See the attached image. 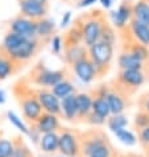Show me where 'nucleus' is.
Here are the masks:
<instances>
[{
	"mask_svg": "<svg viewBox=\"0 0 149 157\" xmlns=\"http://www.w3.org/2000/svg\"><path fill=\"white\" fill-rule=\"evenodd\" d=\"M74 91H75V87H74V85L67 79L61 81L59 83H57L55 86L52 87V93H53L59 100L69 97V95H71V94H75Z\"/></svg>",
	"mask_w": 149,
	"mask_h": 157,
	"instance_id": "obj_21",
	"label": "nucleus"
},
{
	"mask_svg": "<svg viewBox=\"0 0 149 157\" xmlns=\"http://www.w3.org/2000/svg\"><path fill=\"white\" fill-rule=\"evenodd\" d=\"M37 24V28H36V36L37 37H41V38H48L53 34V30L55 28V23L54 20H50V19H41L36 21Z\"/></svg>",
	"mask_w": 149,
	"mask_h": 157,
	"instance_id": "obj_22",
	"label": "nucleus"
},
{
	"mask_svg": "<svg viewBox=\"0 0 149 157\" xmlns=\"http://www.w3.org/2000/svg\"><path fill=\"white\" fill-rule=\"evenodd\" d=\"M132 17V7L129 3H123L121 6H119L116 11L111 12V20L113 27L117 29H123L127 25V23L131 20Z\"/></svg>",
	"mask_w": 149,
	"mask_h": 157,
	"instance_id": "obj_14",
	"label": "nucleus"
},
{
	"mask_svg": "<svg viewBox=\"0 0 149 157\" xmlns=\"http://www.w3.org/2000/svg\"><path fill=\"white\" fill-rule=\"evenodd\" d=\"M94 98L87 93L77 94V104H78V119H86L91 114Z\"/></svg>",
	"mask_w": 149,
	"mask_h": 157,
	"instance_id": "obj_17",
	"label": "nucleus"
},
{
	"mask_svg": "<svg viewBox=\"0 0 149 157\" xmlns=\"http://www.w3.org/2000/svg\"><path fill=\"white\" fill-rule=\"evenodd\" d=\"M106 100H107V104L109 107V112H111V115H120V114L124 112V110H125V100L120 94L111 93V91H109L108 95L106 97Z\"/></svg>",
	"mask_w": 149,
	"mask_h": 157,
	"instance_id": "obj_20",
	"label": "nucleus"
},
{
	"mask_svg": "<svg viewBox=\"0 0 149 157\" xmlns=\"http://www.w3.org/2000/svg\"><path fill=\"white\" fill-rule=\"evenodd\" d=\"M27 2H33V3H38V4H42V6H46V4H48V0H27Z\"/></svg>",
	"mask_w": 149,
	"mask_h": 157,
	"instance_id": "obj_47",
	"label": "nucleus"
},
{
	"mask_svg": "<svg viewBox=\"0 0 149 157\" xmlns=\"http://www.w3.org/2000/svg\"><path fill=\"white\" fill-rule=\"evenodd\" d=\"M73 70L83 83H90V82H93L96 78L95 66H94V63L91 62V59L89 58V56L79 61H77V62H74Z\"/></svg>",
	"mask_w": 149,
	"mask_h": 157,
	"instance_id": "obj_8",
	"label": "nucleus"
},
{
	"mask_svg": "<svg viewBox=\"0 0 149 157\" xmlns=\"http://www.w3.org/2000/svg\"><path fill=\"white\" fill-rule=\"evenodd\" d=\"M82 40V30L79 28H71L67 32L65 41H66V48L71 45H79V41Z\"/></svg>",
	"mask_w": 149,
	"mask_h": 157,
	"instance_id": "obj_31",
	"label": "nucleus"
},
{
	"mask_svg": "<svg viewBox=\"0 0 149 157\" xmlns=\"http://www.w3.org/2000/svg\"><path fill=\"white\" fill-rule=\"evenodd\" d=\"M99 0H79L78 2V7L79 8H87V7H91L93 4L98 3Z\"/></svg>",
	"mask_w": 149,
	"mask_h": 157,
	"instance_id": "obj_42",
	"label": "nucleus"
},
{
	"mask_svg": "<svg viewBox=\"0 0 149 157\" xmlns=\"http://www.w3.org/2000/svg\"><path fill=\"white\" fill-rule=\"evenodd\" d=\"M87 49H89V58L94 63L96 77H98L99 74H102L106 70L109 62H111L113 57V45L98 41Z\"/></svg>",
	"mask_w": 149,
	"mask_h": 157,
	"instance_id": "obj_1",
	"label": "nucleus"
},
{
	"mask_svg": "<svg viewBox=\"0 0 149 157\" xmlns=\"http://www.w3.org/2000/svg\"><path fill=\"white\" fill-rule=\"evenodd\" d=\"M36 21L27 19L24 16H19L11 21V32L20 34L27 40H36Z\"/></svg>",
	"mask_w": 149,
	"mask_h": 157,
	"instance_id": "obj_5",
	"label": "nucleus"
},
{
	"mask_svg": "<svg viewBox=\"0 0 149 157\" xmlns=\"http://www.w3.org/2000/svg\"><path fill=\"white\" fill-rule=\"evenodd\" d=\"M148 157H149V148H148Z\"/></svg>",
	"mask_w": 149,
	"mask_h": 157,
	"instance_id": "obj_50",
	"label": "nucleus"
},
{
	"mask_svg": "<svg viewBox=\"0 0 149 157\" xmlns=\"http://www.w3.org/2000/svg\"><path fill=\"white\" fill-rule=\"evenodd\" d=\"M20 107L23 111L24 117L30 123H36V120L40 117L42 114V108L38 103V100L36 98V95L27 94V95H20Z\"/></svg>",
	"mask_w": 149,
	"mask_h": 157,
	"instance_id": "obj_3",
	"label": "nucleus"
},
{
	"mask_svg": "<svg viewBox=\"0 0 149 157\" xmlns=\"http://www.w3.org/2000/svg\"><path fill=\"white\" fill-rule=\"evenodd\" d=\"M85 120H86V123L94 125V127H100V125H103L104 123H106V120L102 119V117H99V116H96L95 114H93V112H91Z\"/></svg>",
	"mask_w": 149,
	"mask_h": 157,
	"instance_id": "obj_38",
	"label": "nucleus"
},
{
	"mask_svg": "<svg viewBox=\"0 0 149 157\" xmlns=\"http://www.w3.org/2000/svg\"><path fill=\"white\" fill-rule=\"evenodd\" d=\"M6 115H7L8 121H10V123L13 125L16 129H19L23 135L28 136V133H29V127H28L27 124H25V121L21 119V117L16 114V112H13V111H7Z\"/></svg>",
	"mask_w": 149,
	"mask_h": 157,
	"instance_id": "obj_28",
	"label": "nucleus"
},
{
	"mask_svg": "<svg viewBox=\"0 0 149 157\" xmlns=\"http://www.w3.org/2000/svg\"><path fill=\"white\" fill-rule=\"evenodd\" d=\"M131 30L133 33V37L137 40L140 45L148 48L149 46V27L137 20L131 21Z\"/></svg>",
	"mask_w": 149,
	"mask_h": 157,
	"instance_id": "obj_16",
	"label": "nucleus"
},
{
	"mask_svg": "<svg viewBox=\"0 0 149 157\" xmlns=\"http://www.w3.org/2000/svg\"><path fill=\"white\" fill-rule=\"evenodd\" d=\"M65 79V73L62 70H48L42 69L34 77V82L42 87H53Z\"/></svg>",
	"mask_w": 149,
	"mask_h": 157,
	"instance_id": "obj_11",
	"label": "nucleus"
},
{
	"mask_svg": "<svg viewBox=\"0 0 149 157\" xmlns=\"http://www.w3.org/2000/svg\"><path fill=\"white\" fill-rule=\"evenodd\" d=\"M15 148V141L6 137H0V157H11Z\"/></svg>",
	"mask_w": 149,
	"mask_h": 157,
	"instance_id": "obj_33",
	"label": "nucleus"
},
{
	"mask_svg": "<svg viewBox=\"0 0 149 157\" xmlns=\"http://www.w3.org/2000/svg\"><path fill=\"white\" fill-rule=\"evenodd\" d=\"M135 125L139 128V131L148 127L149 125V114H147L145 111L139 112V114L136 115V117H135Z\"/></svg>",
	"mask_w": 149,
	"mask_h": 157,
	"instance_id": "obj_36",
	"label": "nucleus"
},
{
	"mask_svg": "<svg viewBox=\"0 0 149 157\" xmlns=\"http://www.w3.org/2000/svg\"><path fill=\"white\" fill-rule=\"evenodd\" d=\"M59 135L58 152L62 157H79L81 135L71 129H63Z\"/></svg>",
	"mask_w": 149,
	"mask_h": 157,
	"instance_id": "obj_2",
	"label": "nucleus"
},
{
	"mask_svg": "<svg viewBox=\"0 0 149 157\" xmlns=\"http://www.w3.org/2000/svg\"><path fill=\"white\" fill-rule=\"evenodd\" d=\"M117 63L121 70H143V62L131 54L129 52L121 53L117 58Z\"/></svg>",
	"mask_w": 149,
	"mask_h": 157,
	"instance_id": "obj_18",
	"label": "nucleus"
},
{
	"mask_svg": "<svg viewBox=\"0 0 149 157\" xmlns=\"http://www.w3.org/2000/svg\"><path fill=\"white\" fill-rule=\"evenodd\" d=\"M115 136L117 137V140H119L120 143H123L124 145H127V147H132L136 144V141H137V139H136L135 133L132 132V131L125 129V128L117 131V132L115 133Z\"/></svg>",
	"mask_w": 149,
	"mask_h": 157,
	"instance_id": "obj_30",
	"label": "nucleus"
},
{
	"mask_svg": "<svg viewBox=\"0 0 149 157\" xmlns=\"http://www.w3.org/2000/svg\"><path fill=\"white\" fill-rule=\"evenodd\" d=\"M102 29H103V24H102V21L98 19H90L83 24V27L81 29L82 30V41L86 48L93 46L95 42L99 41Z\"/></svg>",
	"mask_w": 149,
	"mask_h": 157,
	"instance_id": "obj_7",
	"label": "nucleus"
},
{
	"mask_svg": "<svg viewBox=\"0 0 149 157\" xmlns=\"http://www.w3.org/2000/svg\"><path fill=\"white\" fill-rule=\"evenodd\" d=\"M86 157H115V152H113V148L108 140V141H104L100 144V145H98Z\"/></svg>",
	"mask_w": 149,
	"mask_h": 157,
	"instance_id": "obj_27",
	"label": "nucleus"
},
{
	"mask_svg": "<svg viewBox=\"0 0 149 157\" xmlns=\"http://www.w3.org/2000/svg\"><path fill=\"white\" fill-rule=\"evenodd\" d=\"M139 140L141 141L145 147L149 148V125L139 131Z\"/></svg>",
	"mask_w": 149,
	"mask_h": 157,
	"instance_id": "obj_39",
	"label": "nucleus"
},
{
	"mask_svg": "<svg viewBox=\"0 0 149 157\" xmlns=\"http://www.w3.org/2000/svg\"><path fill=\"white\" fill-rule=\"evenodd\" d=\"M108 93H109V91H108V87L103 85V86H100V89L98 90V93H96V97H99V98H104V99H106V97L108 95Z\"/></svg>",
	"mask_w": 149,
	"mask_h": 157,
	"instance_id": "obj_43",
	"label": "nucleus"
},
{
	"mask_svg": "<svg viewBox=\"0 0 149 157\" xmlns=\"http://www.w3.org/2000/svg\"><path fill=\"white\" fill-rule=\"evenodd\" d=\"M36 98L42 108V112H48V114H53L57 116L61 115V100L52 93V90H38L36 93Z\"/></svg>",
	"mask_w": 149,
	"mask_h": 157,
	"instance_id": "obj_4",
	"label": "nucleus"
},
{
	"mask_svg": "<svg viewBox=\"0 0 149 157\" xmlns=\"http://www.w3.org/2000/svg\"><path fill=\"white\" fill-rule=\"evenodd\" d=\"M19 7L21 11V15L27 19H30L33 21H38L41 19H45L48 15V8L46 6L33 2H27V0H20Z\"/></svg>",
	"mask_w": 149,
	"mask_h": 157,
	"instance_id": "obj_9",
	"label": "nucleus"
},
{
	"mask_svg": "<svg viewBox=\"0 0 149 157\" xmlns=\"http://www.w3.org/2000/svg\"><path fill=\"white\" fill-rule=\"evenodd\" d=\"M11 157H33V153L29 151V148L25 145L23 141L16 140L15 141L13 152H12Z\"/></svg>",
	"mask_w": 149,
	"mask_h": 157,
	"instance_id": "obj_32",
	"label": "nucleus"
},
{
	"mask_svg": "<svg viewBox=\"0 0 149 157\" xmlns=\"http://www.w3.org/2000/svg\"><path fill=\"white\" fill-rule=\"evenodd\" d=\"M44 157H62V156H54L53 155V156H44Z\"/></svg>",
	"mask_w": 149,
	"mask_h": 157,
	"instance_id": "obj_48",
	"label": "nucleus"
},
{
	"mask_svg": "<svg viewBox=\"0 0 149 157\" xmlns=\"http://www.w3.org/2000/svg\"><path fill=\"white\" fill-rule=\"evenodd\" d=\"M119 81L127 89H139L145 82V75L143 70H121L119 74Z\"/></svg>",
	"mask_w": 149,
	"mask_h": 157,
	"instance_id": "obj_12",
	"label": "nucleus"
},
{
	"mask_svg": "<svg viewBox=\"0 0 149 157\" xmlns=\"http://www.w3.org/2000/svg\"><path fill=\"white\" fill-rule=\"evenodd\" d=\"M61 127L59 123V116L48 114V112H42L40 117L34 123V128H36L41 135L49 133V132H58Z\"/></svg>",
	"mask_w": 149,
	"mask_h": 157,
	"instance_id": "obj_10",
	"label": "nucleus"
},
{
	"mask_svg": "<svg viewBox=\"0 0 149 157\" xmlns=\"http://www.w3.org/2000/svg\"><path fill=\"white\" fill-rule=\"evenodd\" d=\"M70 21H71V12L67 11V12H65V13H63L62 20H61V24H59V27H61V28H66L67 25L70 24Z\"/></svg>",
	"mask_w": 149,
	"mask_h": 157,
	"instance_id": "obj_41",
	"label": "nucleus"
},
{
	"mask_svg": "<svg viewBox=\"0 0 149 157\" xmlns=\"http://www.w3.org/2000/svg\"><path fill=\"white\" fill-rule=\"evenodd\" d=\"M91 112L95 114L96 116L102 117V119L107 120L109 116H111V112H109V107L107 104V100L104 98H99L96 97L93 100V107H91Z\"/></svg>",
	"mask_w": 149,
	"mask_h": 157,
	"instance_id": "obj_23",
	"label": "nucleus"
},
{
	"mask_svg": "<svg viewBox=\"0 0 149 157\" xmlns=\"http://www.w3.org/2000/svg\"><path fill=\"white\" fill-rule=\"evenodd\" d=\"M61 115L69 121L78 119L77 94H71L66 98L61 99Z\"/></svg>",
	"mask_w": 149,
	"mask_h": 157,
	"instance_id": "obj_15",
	"label": "nucleus"
},
{
	"mask_svg": "<svg viewBox=\"0 0 149 157\" xmlns=\"http://www.w3.org/2000/svg\"><path fill=\"white\" fill-rule=\"evenodd\" d=\"M132 16L135 20L149 27V2L148 0H137L132 7Z\"/></svg>",
	"mask_w": 149,
	"mask_h": 157,
	"instance_id": "obj_19",
	"label": "nucleus"
},
{
	"mask_svg": "<svg viewBox=\"0 0 149 157\" xmlns=\"http://www.w3.org/2000/svg\"><path fill=\"white\" fill-rule=\"evenodd\" d=\"M99 2H100V4H102L103 8H106V10H109V8L112 7L113 0H99Z\"/></svg>",
	"mask_w": 149,
	"mask_h": 157,
	"instance_id": "obj_44",
	"label": "nucleus"
},
{
	"mask_svg": "<svg viewBox=\"0 0 149 157\" xmlns=\"http://www.w3.org/2000/svg\"><path fill=\"white\" fill-rule=\"evenodd\" d=\"M99 41L109 44V45H113V42H115V32H113V29L111 27H108V25H103Z\"/></svg>",
	"mask_w": 149,
	"mask_h": 157,
	"instance_id": "obj_35",
	"label": "nucleus"
},
{
	"mask_svg": "<svg viewBox=\"0 0 149 157\" xmlns=\"http://www.w3.org/2000/svg\"><path fill=\"white\" fill-rule=\"evenodd\" d=\"M115 157H116V156H115ZM119 157H120V156H119Z\"/></svg>",
	"mask_w": 149,
	"mask_h": 157,
	"instance_id": "obj_51",
	"label": "nucleus"
},
{
	"mask_svg": "<svg viewBox=\"0 0 149 157\" xmlns=\"http://www.w3.org/2000/svg\"><path fill=\"white\" fill-rule=\"evenodd\" d=\"M127 157H139V156H136V155H129V156H127Z\"/></svg>",
	"mask_w": 149,
	"mask_h": 157,
	"instance_id": "obj_49",
	"label": "nucleus"
},
{
	"mask_svg": "<svg viewBox=\"0 0 149 157\" xmlns=\"http://www.w3.org/2000/svg\"><path fill=\"white\" fill-rule=\"evenodd\" d=\"M52 52H53L54 54H59L61 50H62L63 48V42H62V38L59 36H54L52 38Z\"/></svg>",
	"mask_w": 149,
	"mask_h": 157,
	"instance_id": "obj_37",
	"label": "nucleus"
},
{
	"mask_svg": "<svg viewBox=\"0 0 149 157\" xmlns=\"http://www.w3.org/2000/svg\"><path fill=\"white\" fill-rule=\"evenodd\" d=\"M129 53L132 54V56H135L137 59H140L141 62H144V61H145L149 57L148 48L140 45V44H135V45H132V48H131V50H129Z\"/></svg>",
	"mask_w": 149,
	"mask_h": 157,
	"instance_id": "obj_34",
	"label": "nucleus"
},
{
	"mask_svg": "<svg viewBox=\"0 0 149 157\" xmlns=\"http://www.w3.org/2000/svg\"><path fill=\"white\" fill-rule=\"evenodd\" d=\"M87 57L86 54V46H81V45H71L66 48V53H65V58L69 63H74L77 61H79L82 58Z\"/></svg>",
	"mask_w": 149,
	"mask_h": 157,
	"instance_id": "obj_25",
	"label": "nucleus"
},
{
	"mask_svg": "<svg viewBox=\"0 0 149 157\" xmlns=\"http://www.w3.org/2000/svg\"><path fill=\"white\" fill-rule=\"evenodd\" d=\"M127 125H128V117L123 114L111 115L107 119V127L113 133H116L117 131H120V129H124Z\"/></svg>",
	"mask_w": 149,
	"mask_h": 157,
	"instance_id": "obj_26",
	"label": "nucleus"
},
{
	"mask_svg": "<svg viewBox=\"0 0 149 157\" xmlns=\"http://www.w3.org/2000/svg\"><path fill=\"white\" fill-rule=\"evenodd\" d=\"M6 100H7V95H6V93H4V90L0 89V104H4Z\"/></svg>",
	"mask_w": 149,
	"mask_h": 157,
	"instance_id": "obj_45",
	"label": "nucleus"
},
{
	"mask_svg": "<svg viewBox=\"0 0 149 157\" xmlns=\"http://www.w3.org/2000/svg\"><path fill=\"white\" fill-rule=\"evenodd\" d=\"M58 144H59L58 132H49V133L41 135L37 145L42 153H45L48 156H53L58 152Z\"/></svg>",
	"mask_w": 149,
	"mask_h": 157,
	"instance_id": "obj_13",
	"label": "nucleus"
},
{
	"mask_svg": "<svg viewBox=\"0 0 149 157\" xmlns=\"http://www.w3.org/2000/svg\"><path fill=\"white\" fill-rule=\"evenodd\" d=\"M28 136L30 137V140H32L34 144H38V140H40V137H41V133L33 127V128H29Z\"/></svg>",
	"mask_w": 149,
	"mask_h": 157,
	"instance_id": "obj_40",
	"label": "nucleus"
},
{
	"mask_svg": "<svg viewBox=\"0 0 149 157\" xmlns=\"http://www.w3.org/2000/svg\"><path fill=\"white\" fill-rule=\"evenodd\" d=\"M13 73V62L7 56L0 54V81L7 79Z\"/></svg>",
	"mask_w": 149,
	"mask_h": 157,
	"instance_id": "obj_29",
	"label": "nucleus"
},
{
	"mask_svg": "<svg viewBox=\"0 0 149 157\" xmlns=\"http://www.w3.org/2000/svg\"><path fill=\"white\" fill-rule=\"evenodd\" d=\"M143 108H144V111L147 112V114H149V97L144 100V106H143Z\"/></svg>",
	"mask_w": 149,
	"mask_h": 157,
	"instance_id": "obj_46",
	"label": "nucleus"
},
{
	"mask_svg": "<svg viewBox=\"0 0 149 157\" xmlns=\"http://www.w3.org/2000/svg\"><path fill=\"white\" fill-rule=\"evenodd\" d=\"M24 41H27V38H24L23 36L16 34L13 32H8L6 34V37H4V40H3L2 48H3L4 52H10V50L16 49L17 46H20Z\"/></svg>",
	"mask_w": 149,
	"mask_h": 157,
	"instance_id": "obj_24",
	"label": "nucleus"
},
{
	"mask_svg": "<svg viewBox=\"0 0 149 157\" xmlns=\"http://www.w3.org/2000/svg\"><path fill=\"white\" fill-rule=\"evenodd\" d=\"M37 46H38V42L36 40H27L20 46H17L16 49L6 52V54L12 62H24V61L30 59L36 54Z\"/></svg>",
	"mask_w": 149,
	"mask_h": 157,
	"instance_id": "obj_6",
	"label": "nucleus"
}]
</instances>
